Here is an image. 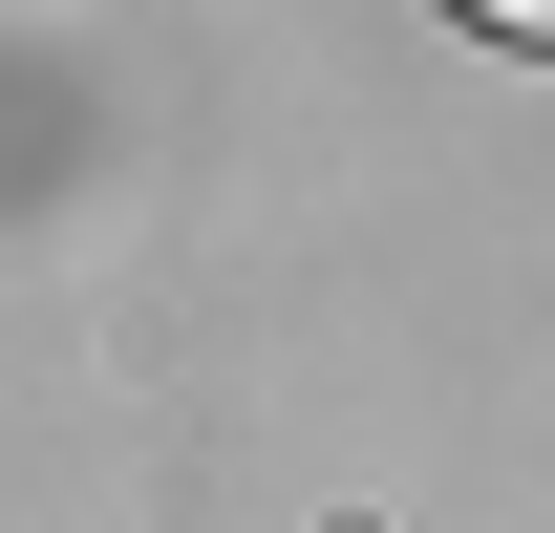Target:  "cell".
<instances>
[{
  "instance_id": "6da1fadb",
  "label": "cell",
  "mask_w": 555,
  "mask_h": 533,
  "mask_svg": "<svg viewBox=\"0 0 555 533\" xmlns=\"http://www.w3.org/2000/svg\"><path fill=\"white\" fill-rule=\"evenodd\" d=\"M470 22H491V43H555V0H470Z\"/></svg>"
}]
</instances>
